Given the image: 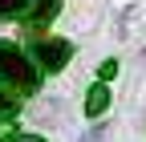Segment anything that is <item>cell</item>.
Instances as JSON below:
<instances>
[{
    "label": "cell",
    "mask_w": 146,
    "mask_h": 142,
    "mask_svg": "<svg viewBox=\"0 0 146 142\" xmlns=\"http://www.w3.org/2000/svg\"><path fill=\"white\" fill-rule=\"evenodd\" d=\"M0 77H4L8 85H16L21 94H36V85H41V73L25 61V53L8 45V41H0Z\"/></svg>",
    "instance_id": "6da1fadb"
},
{
    "label": "cell",
    "mask_w": 146,
    "mask_h": 142,
    "mask_svg": "<svg viewBox=\"0 0 146 142\" xmlns=\"http://www.w3.org/2000/svg\"><path fill=\"white\" fill-rule=\"evenodd\" d=\"M33 41V37H29ZM33 57L41 61V69H49V73H57V69H65V61L73 57V45L65 37H36L33 41Z\"/></svg>",
    "instance_id": "7a4b0ae2"
},
{
    "label": "cell",
    "mask_w": 146,
    "mask_h": 142,
    "mask_svg": "<svg viewBox=\"0 0 146 142\" xmlns=\"http://www.w3.org/2000/svg\"><path fill=\"white\" fill-rule=\"evenodd\" d=\"M57 8H61V0H29V33L41 29L45 21H53Z\"/></svg>",
    "instance_id": "3957f363"
},
{
    "label": "cell",
    "mask_w": 146,
    "mask_h": 142,
    "mask_svg": "<svg viewBox=\"0 0 146 142\" xmlns=\"http://www.w3.org/2000/svg\"><path fill=\"white\" fill-rule=\"evenodd\" d=\"M106 106H110V90H106V85H94V90H89V98H85V114L98 118Z\"/></svg>",
    "instance_id": "277c9868"
},
{
    "label": "cell",
    "mask_w": 146,
    "mask_h": 142,
    "mask_svg": "<svg viewBox=\"0 0 146 142\" xmlns=\"http://www.w3.org/2000/svg\"><path fill=\"white\" fill-rule=\"evenodd\" d=\"M29 12V0H0V21H16Z\"/></svg>",
    "instance_id": "5b68a950"
},
{
    "label": "cell",
    "mask_w": 146,
    "mask_h": 142,
    "mask_svg": "<svg viewBox=\"0 0 146 142\" xmlns=\"http://www.w3.org/2000/svg\"><path fill=\"white\" fill-rule=\"evenodd\" d=\"M8 114H16V98L0 85V118H8Z\"/></svg>",
    "instance_id": "8992f818"
},
{
    "label": "cell",
    "mask_w": 146,
    "mask_h": 142,
    "mask_svg": "<svg viewBox=\"0 0 146 142\" xmlns=\"http://www.w3.org/2000/svg\"><path fill=\"white\" fill-rule=\"evenodd\" d=\"M102 134H106V126H94L89 134H81V142H102Z\"/></svg>",
    "instance_id": "52a82bcc"
},
{
    "label": "cell",
    "mask_w": 146,
    "mask_h": 142,
    "mask_svg": "<svg viewBox=\"0 0 146 142\" xmlns=\"http://www.w3.org/2000/svg\"><path fill=\"white\" fill-rule=\"evenodd\" d=\"M98 73H102V77H114V73H118V61H102Z\"/></svg>",
    "instance_id": "ba28073f"
},
{
    "label": "cell",
    "mask_w": 146,
    "mask_h": 142,
    "mask_svg": "<svg viewBox=\"0 0 146 142\" xmlns=\"http://www.w3.org/2000/svg\"><path fill=\"white\" fill-rule=\"evenodd\" d=\"M8 134H16V130H12V122H0V138H8Z\"/></svg>",
    "instance_id": "9c48e42d"
},
{
    "label": "cell",
    "mask_w": 146,
    "mask_h": 142,
    "mask_svg": "<svg viewBox=\"0 0 146 142\" xmlns=\"http://www.w3.org/2000/svg\"><path fill=\"white\" fill-rule=\"evenodd\" d=\"M16 142H45V138H36V134H29V138H16Z\"/></svg>",
    "instance_id": "30bf717a"
},
{
    "label": "cell",
    "mask_w": 146,
    "mask_h": 142,
    "mask_svg": "<svg viewBox=\"0 0 146 142\" xmlns=\"http://www.w3.org/2000/svg\"><path fill=\"white\" fill-rule=\"evenodd\" d=\"M118 4H130V0H118Z\"/></svg>",
    "instance_id": "8fae6325"
}]
</instances>
